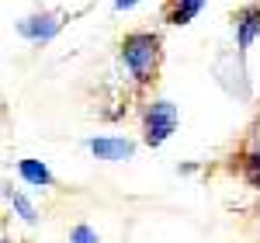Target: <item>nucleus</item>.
Masks as SVG:
<instances>
[{"instance_id":"obj_1","label":"nucleus","mask_w":260,"mask_h":243,"mask_svg":"<svg viewBox=\"0 0 260 243\" xmlns=\"http://www.w3.org/2000/svg\"><path fill=\"white\" fill-rule=\"evenodd\" d=\"M121 49V63L128 66L136 87H153L160 80V63H163V39L156 32H128L118 42Z\"/></svg>"},{"instance_id":"obj_11","label":"nucleus","mask_w":260,"mask_h":243,"mask_svg":"<svg viewBox=\"0 0 260 243\" xmlns=\"http://www.w3.org/2000/svg\"><path fill=\"white\" fill-rule=\"evenodd\" d=\"M136 4H139V0H115V7H118V11H128V7H136Z\"/></svg>"},{"instance_id":"obj_13","label":"nucleus","mask_w":260,"mask_h":243,"mask_svg":"<svg viewBox=\"0 0 260 243\" xmlns=\"http://www.w3.org/2000/svg\"><path fill=\"white\" fill-rule=\"evenodd\" d=\"M0 243H14V240H11V236H0Z\"/></svg>"},{"instance_id":"obj_6","label":"nucleus","mask_w":260,"mask_h":243,"mask_svg":"<svg viewBox=\"0 0 260 243\" xmlns=\"http://www.w3.org/2000/svg\"><path fill=\"white\" fill-rule=\"evenodd\" d=\"M201 7H205V0H167L160 18L167 24H191L201 14Z\"/></svg>"},{"instance_id":"obj_8","label":"nucleus","mask_w":260,"mask_h":243,"mask_svg":"<svg viewBox=\"0 0 260 243\" xmlns=\"http://www.w3.org/2000/svg\"><path fill=\"white\" fill-rule=\"evenodd\" d=\"M240 174H243V181H246V188L260 191V146L240 157Z\"/></svg>"},{"instance_id":"obj_7","label":"nucleus","mask_w":260,"mask_h":243,"mask_svg":"<svg viewBox=\"0 0 260 243\" xmlns=\"http://www.w3.org/2000/svg\"><path fill=\"white\" fill-rule=\"evenodd\" d=\"M18 174H21L28 184H35V188H56L52 170H49L42 160H18Z\"/></svg>"},{"instance_id":"obj_4","label":"nucleus","mask_w":260,"mask_h":243,"mask_svg":"<svg viewBox=\"0 0 260 243\" xmlns=\"http://www.w3.org/2000/svg\"><path fill=\"white\" fill-rule=\"evenodd\" d=\"M87 149L98 157V160H132L136 157V142L132 139H111V136H101V139H90L87 142Z\"/></svg>"},{"instance_id":"obj_3","label":"nucleus","mask_w":260,"mask_h":243,"mask_svg":"<svg viewBox=\"0 0 260 243\" xmlns=\"http://www.w3.org/2000/svg\"><path fill=\"white\" fill-rule=\"evenodd\" d=\"M233 24H236V45L240 49H250L260 35V4H246L233 14Z\"/></svg>"},{"instance_id":"obj_12","label":"nucleus","mask_w":260,"mask_h":243,"mask_svg":"<svg viewBox=\"0 0 260 243\" xmlns=\"http://www.w3.org/2000/svg\"><path fill=\"white\" fill-rule=\"evenodd\" d=\"M253 216H257V219H260V202H257V205H253Z\"/></svg>"},{"instance_id":"obj_9","label":"nucleus","mask_w":260,"mask_h":243,"mask_svg":"<svg viewBox=\"0 0 260 243\" xmlns=\"http://www.w3.org/2000/svg\"><path fill=\"white\" fill-rule=\"evenodd\" d=\"M7 198H11V205L18 208V216H21V219H24V223H28V226H31V223H35V219H39V212H35V205L28 202L24 195H18V191H7Z\"/></svg>"},{"instance_id":"obj_2","label":"nucleus","mask_w":260,"mask_h":243,"mask_svg":"<svg viewBox=\"0 0 260 243\" xmlns=\"http://www.w3.org/2000/svg\"><path fill=\"white\" fill-rule=\"evenodd\" d=\"M177 104H170V101H153V104H146V111H142V142L146 146H163V142L170 139L174 132H177Z\"/></svg>"},{"instance_id":"obj_10","label":"nucleus","mask_w":260,"mask_h":243,"mask_svg":"<svg viewBox=\"0 0 260 243\" xmlns=\"http://www.w3.org/2000/svg\"><path fill=\"white\" fill-rule=\"evenodd\" d=\"M70 243H101V233H98V229H90L87 223H80V226L70 229Z\"/></svg>"},{"instance_id":"obj_5","label":"nucleus","mask_w":260,"mask_h":243,"mask_svg":"<svg viewBox=\"0 0 260 243\" xmlns=\"http://www.w3.org/2000/svg\"><path fill=\"white\" fill-rule=\"evenodd\" d=\"M62 21H56V14H35V18H24L18 24V32L31 42H49L56 32H59Z\"/></svg>"}]
</instances>
